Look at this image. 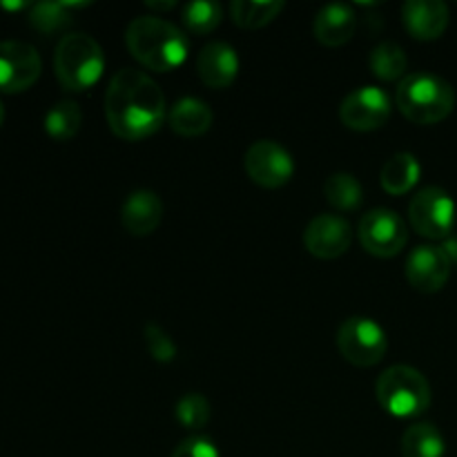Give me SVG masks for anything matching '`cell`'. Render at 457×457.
<instances>
[{
    "instance_id": "obj_1",
    "label": "cell",
    "mask_w": 457,
    "mask_h": 457,
    "mask_svg": "<svg viewBox=\"0 0 457 457\" xmlns=\"http://www.w3.org/2000/svg\"><path fill=\"white\" fill-rule=\"evenodd\" d=\"M105 119L112 132L125 141H143L168 120L163 89L145 71L123 67L107 85Z\"/></svg>"
},
{
    "instance_id": "obj_2",
    "label": "cell",
    "mask_w": 457,
    "mask_h": 457,
    "mask_svg": "<svg viewBox=\"0 0 457 457\" xmlns=\"http://www.w3.org/2000/svg\"><path fill=\"white\" fill-rule=\"evenodd\" d=\"M129 54L152 71H172L190 54L187 34L161 16H138L125 29Z\"/></svg>"
},
{
    "instance_id": "obj_3",
    "label": "cell",
    "mask_w": 457,
    "mask_h": 457,
    "mask_svg": "<svg viewBox=\"0 0 457 457\" xmlns=\"http://www.w3.org/2000/svg\"><path fill=\"white\" fill-rule=\"evenodd\" d=\"M395 105L415 125H436L449 119L455 107V89L431 71L409 74L395 89Z\"/></svg>"
},
{
    "instance_id": "obj_4",
    "label": "cell",
    "mask_w": 457,
    "mask_h": 457,
    "mask_svg": "<svg viewBox=\"0 0 457 457\" xmlns=\"http://www.w3.org/2000/svg\"><path fill=\"white\" fill-rule=\"evenodd\" d=\"M105 70V56L103 49L92 36L65 34L56 45L54 52V71L56 79L67 92H85L101 80Z\"/></svg>"
},
{
    "instance_id": "obj_5",
    "label": "cell",
    "mask_w": 457,
    "mask_h": 457,
    "mask_svg": "<svg viewBox=\"0 0 457 457\" xmlns=\"http://www.w3.org/2000/svg\"><path fill=\"white\" fill-rule=\"evenodd\" d=\"M375 395L388 415L413 420L431 406V384L413 366L395 364L378 378Z\"/></svg>"
},
{
    "instance_id": "obj_6",
    "label": "cell",
    "mask_w": 457,
    "mask_h": 457,
    "mask_svg": "<svg viewBox=\"0 0 457 457\" xmlns=\"http://www.w3.org/2000/svg\"><path fill=\"white\" fill-rule=\"evenodd\" d=\"M335 346L348 364L370 369L386 355L388 337L386 330L370 317H348L339 324Z\"/></svg>"
},
{
    "instance_id": "obj_7",
    "label": "cell",
    "mask_w": 457,
    "mask_h": 457,
    "mask_svg": "<svg viewBox=\"0 0 457 457\" xmlns=\"http://www.w3.org/2000/svg\"><path fill=\"white\" fill-rule=\"evenodd\" d=\"M409 223L427 239H446L455 228V201L437 186L422 187L409 204Z\"/></svg>"
},
{
    "instance_id": "obj_8",
    "label": "cell",
    "mask_w": 457,
    "mask_h": 457,
    "mask_svg": "<svg viewBox=\"0 0 457 457\" xmlns=\"http://www.w3.org/2000/svg\"><path fill=\"white\" fill-rule=\"evenodd\" d=\"M361 248L379 259H391L404 250L409 241V226L404 219L388 208H375L361 217L357 228Z\"/></svg>"
},
{
    "instance_id": "obj_9",
    "label": "cell",
    "mask_w": 457,
    "mask_h": 457,
    "mask_svg": "<svg viewBox=\"0 0 457 457\" xmlns=\"http://www.w3.org/2000/svg\"><path fill=\"white\" fill-rule=\"evenodd\" d=\"M244 168L257 186L268 187V190L284 187L295 177V161L290 152L270 138L254 141L248 147L244 156Z\"/></svg>"
},
{
    "instance_id": "obj_10",
    "label": "cell",
    "mask_w": 457,
    "mask_h": 457,
    "mask_svg": "<svg viewBox=\"0 0 457 457\" xmlns=\"http://www.w3.org/2000/svg\"><path fill=\"white\" fill-rule=\"evenodd\" d=\"M393 103L386 89L378 85H361L353 89L339 105V119L348 129L373 132L391 119Z\"/></svg>"
},
{
    "instance_id": "obj_11",
    "label": "cell",
    "mask_w": 457,
    "mask_h": 457,
    "mask_svg": "<svg viewBox=\"0 0 457 457\" xmlns=\"http://www.w3.org/2000/svg\"><path fill=\"white\" fill-rule=\"evenodd\" d=\"M43 71L34 45L22 40H0V92L18 94L29 89Z\"/></svg>"
},
{
    "instance_id": "obj_12",
    "label": "cell",
    "mask_w": 457,
    "mask_h": 457,
    "mask_svg": "<svg viewBox=\"0 0 457 457\" xmlns=\"http://www.w3.org/2000/svg\"><path fill=\"white\" fill-rule=\"evenodd\" d=\"M453 262L440 245H418L406 259V279L418 293H440L451 279Z\"/></svg>"
},
{
    "instance_id": "obj_13",
    "label": "cell",
    "mask_w": 457,
    "mask_h": 457,
    "mask_svg": "<svg viewBox=\"0 0 457 457\" xmlns=\"http://www.w3.org/2000/svg\"><path fill=\"white\" fill-rule=\"evenodd\" d=\"M353 228L339 214H317L303 230V245L317 259H337L351 248Z\"/></svg>"
},
{
    "instance_id": "obj_14",
    "label": "cell",
    "mask_w": 457,
    "mask_h": 457,
    "mask_svg": "<svg viewBox=\"0 0 457 457\" xmlns=\"http://www.w3.org/2000/svg\"><path fill=\"white\" fill-rule=\"evenodd\" d=\"M239 56L230 43L212 40L196 54V74L208 87L226 89L239 76Z\"/></svg>"
},
{
    "instance_id": "obj_15",
    "label": "cell",
    "mask_w": 457,
    "mask_h": 457,
    "mask_svg": "<svg viewBox=\"0 0 457 457\" xmlns=\"http://www.w3.org/2000/svg\"><path fill=\"white\" fill-rule=\"evenodd\" d=\"M449 7L442 0H406L402 4V22L415 40H437L449 27Z\"/></svg>"
},
{
    "instance_id": "obj_16",
    "label": "cell",
    "mask_w": 457,
    "mask_h": 457,
    "mask_svg": "<svg viewBox=\"0 0 457 457\" xmlns=\"http://www.w3.org/2000/svg\"><path fill=\"white\" fill-rule=\"evenodd\" d=\"M163 201L152 190H134L120 205V223L134 237H147L161 226Z\"/></svg>"
},
{
    "instance_id": "obj_17",
    "label": "cell",
    "mask_w": 457,
    "mask_h": 457,
    "mask_svg": "<svg viewBox=\"0 0 457 457\" xmlns=\"http://www.w3.org/2000/svg\"><path fill=\"white\" fill-rule=\"evenodd\" d=\"M357 13L346 3H328L315 13L312 21V34L326 47H339L346 45L355 36Z\"/></svg>"
},
{
    "instance_id": "obj_18",
    "label": "cell",
    "mask_w": 457,
    "mask_h": 457,
    "mask_svg": "<svg viewBox=\"0 0 457 457\" xmlns=\"http://www.w3.org/2000/svg\"><path fill=\"white\" fill-rule=\"evenodd\" d=\"M214 123V114L208 103L195 96H183L168 110V125L179 137H201Z\"/></svg>"
},
{
    "instance_id": "obj_19",
    "label": "cell",
    "mask_w": 457,
    "mask_h": 457,
    "mask_svg": "<svg viewBox=\"0 0 457 457\" xmlns=\"http://www.w3.org/2000/svg\"><path fill=\"white\" fill-rule=\"evenodd\" d=\"M420 174H422V165H420L418 156L411 154V152H397L382 165L379 183H382L384 192L402 196L418 186Z\"/></svg>"
},
{
    "instance_id": "obj_20",
    "label": "cell",
    "mask_w": 457,
    "mask_h": 457,
    "mask_svg": "<svg viewBox=\"0 0 457 457\" xmlns=\"http://www.w3.org/2000/svg\"><path fill=\"white\" fill-rule=\"evenodd\" d=\"M446 440L440 428L431 422H418L402 436V455L404 457H445Z\"/></svg>"
},
{
    "instance_id": "obj_21",
    "label": "cell",
    "mask_w": 457,
    "mask_h": 457,
    "mask_svg": "<svg viewBox=\"0 0 457 457\" xmlns=\"http://www.w3.org/2000/svg\"><path fill=\"white\" fill-rule=\"evenodd\" d=\"M369 67L373 71L375 79L384 80V83H395V80H404L406 70H409V61H406L404 49L393 40H384V43L375 45L370 49Z\"/></svg>"
},
{
    "instance_id": "obj_22",
    "label": "cell",
    "mask_w": 457,
    "mask_h": 457,
    "mask_svg": "<svg viewBox=\"0 0 457 457\" xmlns=\"http://www.w3.org/2000/svg\"><path fill=\"white\" fill-rule=\"evenodd\" d=\"M80 125H83V110L76 101H58L52 105L45 114V132L54 138V141H70L79 134Z\"/></svg>"
},
{
    "instance_id": "obj_23",
    "label": "cell",
    "mask_w": 457,
    "mask_h": 457,
    "mask_svg": "<svg viewBox=\"0 0 457 457\" xmlns=\"http://www.w3.org/2000/svg\"><path fill=\"white\" fill-rule=\"evenodd\" d=\"M286 9L281 0H235L230 4V13L235 25L244 29H262L268 22L275 21Z\"/></svg>"
},
{
    "instance_id": "obj_24",
    "label": "cell",
    "mask_w": 457,
    "mask_h": 457,
    "mask_svg": "<svg viewBox=\"0 0 457 457\" xmlns=\"http://www.w3.org/2000/svg\"><path fill=\"white\" fill-rule=\"evenodd\" d=\"M324 196L333 208L342 210V212H353V210H360L361 201H364V187H361L360 179L353 174L335 172L326 179Z\"/></svg>"
},
{
    "instance_id": "obj_25",
    "label": "cell",
    "mask_w": 457,
    "mask_h": 457,
    "mask_svg": "<svg viewBox=\"0 0 457 457\" xmlns=\"http://www.w3.org/2000/svg\"><path fill=\"white\" fill-rule=\"evenodd\" d=\"M223 21V7L217 0H192L183 9V25L190 34H212Z\"/></svg>"
},
{
    "instance_id": "obj_26",
    "label": "cell",
    "mask_w": 457,
    "mask_h": 457,
    "mask_svg": "<svg viewBox=\"0 0 457 457\" xmlns=\"http://www.w3.org/2000/svg\"><path fill=\"white\" fill-rule=\"evenodd\" d=\"M70 3H36L29 9V25L40 34H56L71 22Z\"/></svg>"
},
{
    "instance_id": "obj_27",
    "label": "cell",
    "mask_w": 457,
    "mask_h": 457,
    "mask_svg": "<svg viewBox=\"0 0 457 457\" xmlns=\"http://www.w3.org/2000/svg\"><path fill=\"white\" fill-rule=\"evenodd\" d=\"M174 418L187 431H201L210 422V402L201 393H186L174 404Z\"/></svg>"
},
{
    "instance_id": "obj_28",
    "label": "cell",
    "mask_w": 457,
    "mask_h": 457,
    "mask_svg": "<svg viewBox=\"0 0 457 457\" xmlns=\"http://www.w3.org/2000/svg\"><path fill=\"white\" fill-rule=\"evenodd\" d=\"M143 337H145L147 351H150L152 360L159 361V364H170V361L177 360L179 348L174 344V339L165 333V328H161L154 321H147L143 326Z\"/></svg>"
},
{
    "instance_id": "obj_29",
    "label": "cell",
    "mask_w": 457,
    "mask_h": 457,
    "mask_svg": "<svg viewBox=\"0 0 457 457\" xmlns=\"http://www.w3.org/2000/svg\"><path fill=\"white\" fill-rule=\"evenodd\" d=\"M170 457H219V449L210 437L205 436H190L183 442H179L177 449Z\"/></svg>"
},
{
    "instance_id": "obj_30",
    "label": "cell",
    "mask_w": 457,
    "mask_h": 457,
    "mask_svg": "<svg viewBox=\"0 0 457 457\" xmlns=\"http://www.w3.org/2000/svg\"><path fill=\"white\" fill-rule=\"evenodd\" d=\"M177 3H147V7L150 9H156V12H168V9H172Z\"/></svg>"
},
{
    "instance_id": "obj_31",
    "label": "cell",
    "mask_w": 457,
    "mask_h": 457,
    "mask_svg": "<svg viewBox=\"0 0 457 457\" xmlns=\"http://www.w3.org/2000/svg\"><path fill=\"white\" fill-rule=\"evenodd\" d=\"M3 7L4 9H25V7H29V4L27 3H3Z\"/></svg>"
},
{
    "instance_id": "obj_32",
    "label": "cell",
    "mask_w": 457,
    "mask_h": 457,
    "mask_svg": "<svg viewBox=\"0 0 457 457\" xmlns=\"http://www.w3.org/2000/svg\"><path fill=\"white\" fill-rule=\"evenodd\" d=\"M3 120H4V107L3 103H0V125H3Z\"/></svg>"
}]
</instances>
